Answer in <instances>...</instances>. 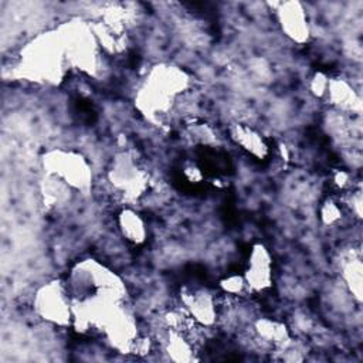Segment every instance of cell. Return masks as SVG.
<instances>
[{
    "instance_id": "obj_7",
    "label": "cell",
    "mask_w": 363,
    "mask_h": 363,
    "mask_svg": "<svg viewBox=\"0 0 363 363\" xmlns=\"http://www.w3.org/2000/svg\"><path fill=\"white\" fill-rule=\"evenodd\" d=\"M108 179L126 200H136L147 187V174L129 153H119L111 164Z\"/></svg>"
},
{
    "instance_id": "obj_6",
    "label": "cell",
    "mask_w": 363,
    "mask_h": 363,
    "mask_svg": "<svg viewBox=\"0 0 363 363\" xmlns=\"http://www.w3.org/2000/svg\"><path fill=\"white\" fill-rule=\"evenodd\" d=\"M35 313L57 326L72 325V299L67 284L54 279L40 286L33 299Z\"/></svg>"
},
{
    "instance_id": "obj_1",
    "label": "cell",
    "mask_w": 363,
    "mask_h": 363,
    "mask_svg": "<svg viewBox=\"0 0 363 363\" xmlns=\"http://www.w3.org/2000/svg\"><path fill=\"white\" fill-rule=\"evenodd\" d=\"M190 85V77L176 65L153 67L136 94L138 109L149 119H160L170 112L176 98Z\"/></svg>"
},
{
    "instance_id": "obj_14",
    "label": "cell",
    "mask_w": 363,
    "mask_h": 363,
    "mask_svg": "<svg viewBox=\"0 0 363 363\" xmlns=\"http://www.w3.org/2000/svg\"><path fill=\"white\" fill-rule=\"evenodd\" d=\"M118 225L122 233V235L133 242V244H142L146 240L147 228L145 224V220L132 208H123L118 214Z\"/></svg>"
},
{
    "instance_id": "obj_15",
    "label": "cell",
    "mask_w": 363,
    "mask_h": 363,
    "mask_svg": "<svg viewBox=\"0 0 363 363\" xmlns=\"http://www.w3.org/2000/svg\"><path fill=\"white\" fill-rule=\"evenodd\" d=\"M45 176H47V182L44 180V186H43V194H44L45 204H48L51 207L65 204L71 199L72 189L51 174H45Z\"/></svg>"
},
{
    "instance_id": "obj_3",
    "label": "cell",
    "mask_w": 363,
    "mask_h": 363,
    "mask_svg": "<svg viewBox=\"0 0 363 363\" xmlns=\"http://www.w3.org/2000/svg\"><path fill=\"white\" fill-rule=\"evenodd\" d=\"M72 301L111 298L126 299L123 281L109 268L95 259H81L69 271L65 281Z\"/></svg>"
},
{
    "instance_id": "obj_18",
    "label": "cell",
    "mask_w": 363,
    "mask_h": 363,
    "mask_svg": "<svg viewBox=\"0 0 363 363\" xmlns=\"http://www.w3.org/2000/svg\"><path fill=\"white\" fill-rule=\"evenodd\" d=\"M343 204L340 201H335V200H329L323 204L322 210H320V217L323 220L325 224H335L342 218L343 214Z\"/></svg>"
},
{
    "instance_id": "obj_12",
    "label": "cell",
    "mask_w": 363,
    "mask_h": 363,
    "mask_svg": "<svg viewBox=\"0 0 363 363\" xmlns=\"http://www.w3.org/2000/svg\"><path fill=\"white\" fill-rule=\"evenodd\" d=\"M325 96L342 111H360V99L349 82L339 78H329Z\"/></svg>"
},
{
    "instance_id": "obj_8",
    "label": "cell",
    "mask_w": 363,
    "mask_h": 363,
    "mask_svg": "<svg viewBox=\"0 0 363 363\" xmlns=\"http://www.w3.org/2000/svg\"><path fill=\"white\" fill-rule=\"evenodd\" d=\"M182 309L201 326L216 323L220 315V303L214 294L204 286H184L180 292Z\"/></svg>"
},
{
    "instance_id": "obj_13",
    "label": "cell",
    "mask_w": 363,
    "mask_h": 363,
    "mask_svg": "<svg viewBox=\"0 0 363 363\" xmlns=\"http://www.w3.org/2000/svg\"><path fill=\"white\" fill-rule=\"evenodd\" d=\"M254 333L264 345L274 347H286L289 342V333L284 323L268 318H259L252 323Z\"/></svg>"
},
{
    "instance_id": "obj_11",
    "label": "cell",
    "mask_w": 363,
    "mask_h": 363,
    "mask_svg": "<svg viewBox=\"0 0 363 363\" xmlns=\"http://www.w3.org/2000/svg\"><path fill=\"white\" fill-rule=\"evenodd\" d=\"M230 135L237 145H240L254 157L262 159L268 155V145L265 138L252 126L245 123H234L230 128Z\"/></svg>"
},
{
    "instance_id": "obj_10",
    "label": "cell",
    "mask_w": 363,
    "mask_h": 363,
    "mask_svg": "<svg viewBox=\"0 0 363 363\" xmlns=\"http://www.w3.org/2000/svg\"><path fill=\"white\" fill-rule=\"evenodd\" d=\"M277 18L284 34L295 43L303 44L309 40L311 30L308 16L299 1H284L278 4Z\"/></svg>"
},
{
    "instance_id": "obj_16",
    "label": "cell",
    "mask_w": 363,
    "mask_h": 363,
    "mask_svg": "<svg viewBox=\"0 0 363 363\" xmlns=\"http://www.w3.org/2000/svg\"><path fill=\"white\" fill-rule=\"evenodd\" d=\"M343 281L347 285L352 295L360 301L362 299V261L360 258H349L342 267Z\"/></svg>"
},
{
    "instance_id": "obj_2",
    "label": "cell",
    "mask_w": 363,
    "mask_h": 363,
    "mask_svg": "<svg viewBox=\"0 0 363 363\" xmlns=\"http://www.w3.org/2000/svg\"><path fill=\"white\" fill-rule=\"evenodd\" d=\"M18 68L30 81L60 84L68 68V61L57 30L43 33L28 41L20 52Z\"/></svg>"
},
{
    "instance_id": "obj_9",
    "label": "cell",
    "mask_w": 363,
    "mask_h": 363,
    "mask_svg": "<svg viewBox=\"0 0 363 363\" xmlns=\"http://www.w3.org/2000/svg\"><path fill=\"white\" fill-rule=\"evenodd\" d=\"M242 277L250 292H264L272 285V258L262 244H255L251 248Z\"/></svg>"
},
{
    "instance_id": "obj_4",
    "label": "cell",
    "mask_w": 363,
    "mask_h": 363,
    "mask_svg": "<svg viewBox=\"0 0 363 363\" xmlns=\"http://www.w3.org/2000/svg\"><path fill=\"white\" fill-rule=\"evenodd\" d=\"M68 65L94 74L99 64L101 48L89 23L71 20L57 28Z\"/></svg>"
},
{
    "instance_id": "obj_19",
    "label": "cell",
    "mask_w": 363,
    "mask_h": 363,
    "mask_svg": "<svg viewBox=\"0 0 363 363\" xmlns=\"http://www.w3.org/2000/svg\"><path fill=\"white\" fill-rule=\"evenodd\" d=\"M328 82H329V78L322 74V72H318L315 74V77L312 78L311 81V89L312 92L318 96V98H323L325 96V92H326V88H328Z\"/></svg>"
},
{
    "instance_id": "obj_5",
    "label": "cell",
    "mask_w": 363,
    "mask_h": 363,
    "mask_svg": "<svg viewBox=\"0 0 363 363\" xmlns=\"http://www.w3.org/2000/svg\"><path fill=\"white\" fill-rule=\"evenodd\" d=\"M45 174H51L72 190L86 193L92 184V172L88 160L78 152L51 149L41 157Z\"/></svg>"
},
{
    "instance_id": "obj_17",
    "label": "cell",
    "mask_w": 363,
    "mask_h": 363,
    "mask_svg": "<svg viewBox=\"0 0 363 363\" xmlns=\"http://www.w3.org/2000/svg\"><path fill=\"white\" fill-rule=\"evenodd\" d=\"M220 286L227 296H241L248 291L242 275H230L220 281Z\"/></svg>"
}]
</instances>
